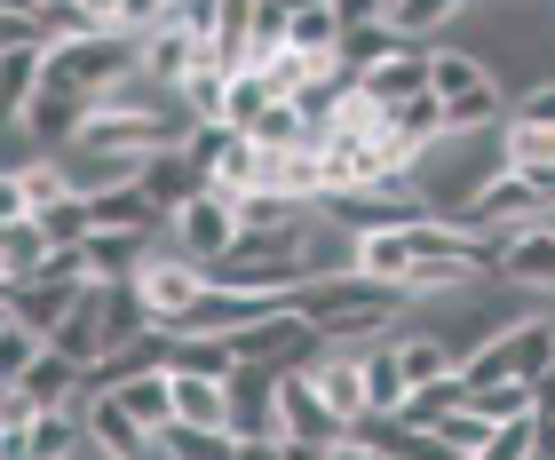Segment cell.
<instances>
[{
	"label": "cell",
	"mask_w": 555,
	"mask_h": 460,
	"mask_svg": "<svg viewBox=\"0 0 555 460\" xmlns=\"http://www.w3.org/2000/svg\"><path fill=\"white\" fill-rule=\"evenodd\" d=\"M278 104V95H270V80H262V72L255 64H246V72H231V104H222V127H238V136H255V119Z\"/></svg>",
	"instance_id": "33"
},
{
	"label": "cell",
	"mask_w": 555,
	"mask_h": 460,
	"mask_svg": "<svg viewBox=\"0 0 555 460\" xmlns=\"http://www.w3.org/2000/svg\"><path fill=\"white\" fill-rule=\"evenodd\" d=\"M40 349H48V334L9 310V325H0V381H24V373L40 366Z\"/></svg>",
	"instance_id": "36"
},
{
	"label": "cell",
	"mask_w": 555,
	"mask_h": 460,
	"mask_svg": "<svg viewBox=\"0 0 555 460\" xmlns=\"http://www.w3.org/2000/svg\"><path fill=\"white\" fill-rule=\"evenodd\" d=\"M238 460H286V437H238Z\"/></svg>",
	"instance_id": "46"
},
{
	"label": "cell",
	"mask_w": 555,
	"mask_h": 460,
	"mask_svg": "<svg viewBox=\"0 0 555 460\" xmlns=\"http://www.w3.org/2000/svg\"><path fill=\"white\" fill-rule=\"evenodd\" d=\"M301 310H310V325L325 342H382L397 334V318L413 310L405 286H389V278H365V270H334V278H318V286H301Z\"/></svg>",
	"instance_id": "1"
},
{
	"label": "cell",
	"mask_w": 555,
	"mask_h": 460,
	"mask_svg": "<svg viewBox=\"0 0 555 460\" xmlns=\"http://www.w3.org/2000/svg\"><path fill=\"white\" fill-rule=\"evenodd\" d=\"M325 191H365V183H382L389 175V151L382 136H325Z\"/></svg>",
	"instance_id": "13"
},
{
	"label": "cell",
	"mask_w": 555,
	"mask_h": 460,
	"mask_svg": "<svg viewBox=\"0 0 555 460\" xmlns=\"http://www.w3.org/2000/svg\"><path fill=\"white\" fill-rule=\"evenodd\" d=\"M33 9H40V16H64V9H80V0H33Z\"/></svg>",
	"instance_id": "50"
},
{
	"label": "cell",
	"mask_w": 555,
	"mask_h": 460,
	"mask_svg": "<svg viewBox=\"0 0 555 460\" xmlns=\"http://www.w3.org/2000/svg\"><path fill=\"white\" fill-rule=\"evenodd\" d=\"M540 460H555V421L540 413Z\"/></svg>",
	"instance_id": "49"
},
{
	"label": "cell",
	"mask_w": 555,
	"mask_h": 460,
	"mask_svg": "<svg viewBox=\"0 0 555 460\" xmlns=\"http://www.w3.org/2000/svg\"><path fill=\"white\" fill-rule=\"evenodd\" d=\"M334 16L341 24H373V16H389V0H334Z\"/></svg>",
	"instance_id": "45"
},
{
	"label": "cell",
	"mask_w": 555,
	"mask_h": 460,
	"mask_svg": "<svg viewBox=\"0 0 555 460\" xmlns=\"http://www.w3.org/2000/svg\"><path fill=\"white\" fill-rule=\"evenodd\" d=\"M318 64H325V56H301V48H278V56H262L255 72L270 80V95H301V88L318 80Z\"/></svg>",
	"instance_id": "38"
},
{
	"label": "cell",
	"mask_w": 555,
	"mask_h": 460,
	"mask_svg": "<svg viewBox=\"0 0 555 460\" xmlns=\"http://www.w3.org/2000/svg\"><path fill=\"white\" fill-rule=\"evenodd\" d=\"M397 48H405V33H397L389 16H373V24H341V64H349V72L382 64V56H397Z\"/></svg>",
	"instance_id": "29"
},
{
	"label": "cell",
	"mask_w": 555,
	"mask_h": 460,
	"mask_svg": "<svg viewBox=\"0 0 555 460\" xmlns=\"http://www.w3.org/2000/svg\"><path fill=\"white\" fill-rule=\"evenodd\" d=\"M167 246H175V254H191L198 270H207V263H222V254L238 246V199L198 191L183 215H167Z\"/></svg>",
	"instance_id": "6"
},
{
	"label": "cell",
	"mask_w": 555,
	"mask_h": 460,
	"mask_svg": "<svg viewBox=\"0 0 555 460\" xmlns=\"http://www.w3.org/2000/svg\"><path fill=\"white\" fill-rule=\"evenodd\" d=\"M0 389H9V381H0Z\"/></svg>",
	"instance_id": "55"
},
{
	"label": "cell",
	"mask_w": 555,
	"mask_h": 460,
	"mask_svg": "<svg viewBox=\"0 0 555 460\" xmlns=\"http://www.w3.org/2000/svg\"><path fill=\"white\" fill-rule=\"evenodd\" d=\"M428 95L444 104L452 136H476V127L500 119V80L485 56H468V48H428Z\"/></svg>",
	"instance_id": "3"
},
{
	"label": "cell",
	"mask_w": 555,
	"mask_h": 460,
	"mask_svg": "<svg viewBox=\"0 0 555 460\" xmlns=\"http://www.w3.org/2000/svg\"><path fill=\"white\" fill-rule=\"evenodd\" d=\"M143 72V40L128 33H64L48 40V88H80V95H104L119 80Z\"/></svg>",
	"instance_id": "2"
},
{
	"label": "cell",
	"mask_w": 555,
	"mask_h": 460,
	"mask_svg": "<svg viewBox=\"0 0 555 460\" xmlns=\"http://www.w3.org/2000/svg\"><path fill=\"white\" fill-rule=\"evenodd\" d=\"M516 119H540V127H555V80H540V88H524V104H516Z\"/></svg>",
	"instance_id": "44"
},
{
	"label": "cell",
	"mask_w": 555,
	"mask_h": 460,
	"mask_svg": "<svg viewBox=\"0 0 555 460\" xmlns=\"http://www.w3.org/2000/svg\"><path fill=\"white\" fill-rule=\"evenodd\" d=\"M159 254V230H88V263L95 278H135Z\"/></svg>",
	"instance_id": "20"
},
{
	"label": "cell",
	"mask_w": 555,
	"mask_h": 460,
	"mask_svg": "<svg viewBox=\"0 0 555 460\" xmlns=\"http://www.w3.org/2000/svg\"><path fill=\"white\" fill-rule=\"evenodd\" d=\"M500 286H524V294H555V215L508 230V263H500Z\"/></svg>",
	"instance_id": "11"
},
{
	"label": "cell",
	"mask_w": 555,
	"mask_h": 460,
	"mask_svg": "<svg viewBox=\"0 0 555 460\" xmlns=\"http://www.w3.org/2000/svg\"><path fill=\"white\" fill-rule=\"evenodd\" d=\"M72 302H80V286H64V278H16L9 286V310L24 325H40V334H56V325L72 318Z\"/></svg>",
	"instance_id": "21"
},
{
	"label": "cell",
	"mask_w": 555,
	"mask_h": 460,
	"mask_svg": "<svg viewBox=\"0 0 555 460\" xmlns=\"http://www.w3.org/2000/svg\"><path fill=\"white\" fill-rule=\"evenodd\" d=\"M175 373H238V342H222V334H175Z\"/></svg>",
	"instance_id": "34"
},
{
	"label": "cell",
	"mask_w": 555,
	"mask_h": 460,
	"mask_svg": "<svg viewBox=\"0 0 555 460\" xmlns=\"http://www.w3.org/2000/svg\"><path fill=\"white\" fill-rule=\"evenodd\" d=\"M468 413H485L492 429L524 421V413H540V389H532V381H485V389H468Z\"/></svg>",
	"instance_id": "31"
},
{
	"label": "cell",
	"mask_w": 555,
	"mask_h": 460,
	"mask_svg": "<svg viewBox=\"0 0 555 460\" xmlns=\"http://www.w3.org/2000/svg\"><path fill=\"white\" fill-rule=\"evenodd\" d=\"M198 48H207V40H198L191 33V24H159V33H143V80H159V88H175V80H183V72L198 64Z\"/></svg>",
	"instance_id": "19"
},
{
	"label": "cell",
	"mask_w": 555,
	"mask_h": 460,
	"mask_svg": "<svg viewBox=\"0 0 555 460\" xmlns=\"http://www.w3.org/2000/svg\"><path fill=\"white\" fill-rule=\"evenodd\" d=\"M437 143H452V119H444L437 95H405V104L382 112V151H389V167H421Z\"/></svg>",
	"instance_id": "8"
},
{
	"label": "cell",
	"mask_w": 555,
	"mask_h": 460,
	"mask_svg": "<svg viewBox=\"0 0 555 460\" xmlns=\"http://www.w3.org/2000/svg\"><path fill=\"white\" fill-rule=\"evenodd\" d=\"M286 460H334V445H310V437H286Z\"/></svg>",
	"instance_id": "47"
},
{
	"label": "cell",
	"mask_w": 555,
	"mask_h": 460,
	"mask_svg": "<svg viewBox=\"0 0 555 460\" xmlns=\"http://www.w3.org/2000/svg\"><path fill=\"white\" fill-rule=\"evenodd\" d=\"M167 16H175V24H191V33L207 40V33H215V16H222V0H167Z\"/></svg>",
	"instance_id": "43"
},
{
	"label": "cell",
	"mask_w": 555,
	"mask_h": 460,
	"mask_svg": "<svg viewBox=\"0 0 555 460\" xmlns=\"http://www.w3.org/2000/svg\"><path fill=\"white\" fill-rule=\"evenodd\" d=\"M0 294H9V270H0Z\"/></svg>",
	"instance_id": "53"
},
{
	"label": "cell",
	"mask_w": 555,
	"mask_h": 460,
	"mask_svg": "<svg viewBox=\"0 0 555 460\" xmlns=\"http://www.w3.org/2000/svg\"><path fill=\"white\" fill-rule=\"evenodd\" d=\"M88 119H95V95H80V88H40V95H33V112H24V127H33L48 151H72Z\"/></svg>",
	"instance_id": "12"
},
{
	"label": "cell",
	"mask_w": 555,
	"mask_h": 460,
	"mask_svg": "<svg viewBox=\"0 0 555 460\" xmlns=\"http://www.w3.org/2000/svg\"><path fill=\"white\" fill-rule=\"evenodd\" d=\"M40 88H48V40L9 48V56H0V119H24Z\"/></svg>",
	"instance_id": "16"
},
{
	"label": "cell",
	"mask_w": 555,
	"mask_h": 460,
	"mask_svg": "<svg viewBox=\"0 0 555 460\" xmlns=\"http://www.w3.org/2000/svg\"><path fill=\"white\" fill-rule=\"evenodd\" d=\"M500 167L540 175V183L555 191V127H540V119H516V112H508V127H500Z\"/></svg>",
	"instance_id": "17"
},
{
	"label": "cell",
	"mask_w": 555,
	"mask_h": 460,
	"mask_svg": "<svg viewBox=\"0 0 555 460\" xmlns=\"http://www.w3.org/2000/svg\"><path fill=\"white\" fill-rule=\"evenodd\" d=\"M112 397L128 405V413H135L143 429H167V421H175V366H159V373H135V381H119Z\"/></svg>",
	"instance_id": "26"
},
{
	"label": "cell",
	"mask_w": 555,
	"mask_h": 460,
	"mask_svg": "<svg viewBox=\"0 0 555 460\" xmlns=\"http://www.w3.org/2000/svg\"><path fill=\"white\" fill-rule=\"evenodd\" d=\"M397 373H405L413 389H428V381L461 373V357H452V342L437 334V325H413V334H397Z\"/></svg>",
	"instance_id": "23"
},
{
	"label": "cell",
	"mask_w": 555,
	"mask_h": 460,
	"mask_svg": "<svg viewBox=\"0 0 555 460\" xmlns=\"http://www.w3.org/2000/svg\"><path fill=\"white\" fill-rule=\"evenodd\" d=\"M358 88L373 95V104H405V95H428V40H405L397 56H382V64H365L358 72Z\"/></svg>",
	"instance_id": "14"
},
{
	"label": "cell",
	"mask_w": 555,
	"mask_h": 460,
	"mask_svg": "<svg viewBox=\"0 0 555 460\" xmlns=\"http://www.w3.org/2000/svg\"><path fill=\"white\" fill-rule=\"evenodd\" d=\"M532 452H540V413H524V421H500L476 460H532Z\"/></svg>",
	"instance_id": "40"
},
{
	"label": "cell",
	"mask_w": 555,
	"mask_h": 460,
	"mask_svg": "<svg viewBox=\"0 0 555 460\" xmlns=\"http://www.w3.org/2000/svg\"><path fill=\"white\" fill-rule=\"evenodd\" d=\"M16 183H24V207H33V215H48L56 199L80 191V183H72V167H64V151H48V159H40V167H24Z\"/></svg>",
	"instance_id": "35"
},
{
	"label": "cell",
	"mask_w": 555,
	"mask_h": 460,
	"mask_svg": "<svg viewBox=\"0 0 555 460\" xmlns=\"http://www.w3.org/2000/svg\"><path fill=\"white\" fill-rule=\"evenodd\" d=\"M48 159V143L33 136L24 119H0V175H24V167H40Z\"/></svg>",
	"instance_id": "41"
},
{
	"label": "cell",
	"mask_w": 555,
	"mask_h": 460,
	"mask_svg": "<svg viewBox=\"0 0 555 460\" xmlns=\"http://www.w3.org/2000/svg\"><path fill=\"white\" fill-rule=\"evenodd\" d=\"M301 215H318V207L294 199V191H246L238 199V230H294Z\"/></svg>",
	"instance_id": "30"
},
{
	"label": "cell",
	"mask_w": 555,
	"mask_h": 460,
	"mask_svg": "<svg viewBox=\"0 0 555 460\" xmlns=\"http://www.w3.org/2000/svg\"><path fill=\"white\" fill-rule=\"evenodd\" d=\"M88 460H112V452H88Z\"/></svg>",
	"instance_id": "54"
},
{
	"label": "cell",
	"mask_w": 555,
	"mask_h": 460,
	"mask_svg": "<svg viewBox=\"0 0 555 460\" xmlns=\"http://www.w3.org/2000/svg\"><path fill=\"white\" fill-rule=\"evenodd\" d=\"M0 9H33V0H0Z\"/></svg>",
	"instance_id": "51"
},
{
	"label": "cell",
	"mask_w": 555,
	"mask_h": 460,
	"mask_svg": "<svg viewBox=\"0 0 555 460\" xmlns=\"http://www.w3.org/2000/svg\"><path fill=\"white\" fill-rule=\"evenodd\" d=\"M405 397H413V381L397 373V334L365 342V413H405Z\"/></svg>",
	"instance_id": "24"
},
{
	"label": "cell",
	"mask_w": 555,
	"mask_h": 460,
	"mask_svg": "<svg viewBox=\"0 0 555 460\" xmlns=\"http://www.w3.org/2000/svg\"><path fill=\"white\" fill-rule=\"evenodd\" d=\"M175 421L231 429V373H175Z\"/></svg>",
	"instance_id": "18"
},
{
	"label": "cell",
	"mask_w": 555,
	"mask_h": 460,
	"mask_svg": "<svg viewBox=\"0 0 555 460\" xmlns=\"http://www.w3.org/2000/svg\"><path fill=\"white\" fill-rule=\"evenodd\" d=\"M358 270L405 286V270H413V230H358Z\"/></svg>",
	"instance_id": "27"
},
{
	"label": "cell",
	"mask_w": 555,
	"mask_h": 460,
	"mask_svg": "<svg viewBox=\"0 0 555 460\" xmlns=\"http://www.w3.org/2000/svg\"><path fill=\"white\" fill-rule=\"evenodd\" d=\"M88 230H167V215L143 199V183H119V191H88Z\"/></svg>",
	"instance_id": "22"
},
{
	"label": "cell",
	"mask_w": 555,
	"mask_h": 460,
	"mask_svg": "<svg viewBox=\"0 0 555 460\" xmlns=\"http://www.w3.org/2000/svg\"><path fill=\"white\" fill-rule=\"evenodd\" d=\"M540 215H555V191L540 183V175L500 167V175H492V183L476 191L452 222H468V230H524V222H540Z\"/></svg>",
	"instance_id": "5"
},
{
	"label": "cell",
	"mask_w": 555,
	"mask_h": 460,
	"mask_svg": "<svg viewBox=\"0 0 555 460\" xmlns=\"http://www.w3.org/2000/svg\"><path fill=\"white\" fill-rule=\"evenodd\" d=\"M159 437L175 445V460H238V437H231V429H191V421H167Z\"/></svg>",
	"instance_id": "37"
},
{
	"label": "cell",
	"mask_w": 555,
	"mask_h": 460,
	"mask_svg": "<svg viewBox=\"0 0 555 460\" xmlns=\"http://www.w3.org/2000/svg\"><path fill=\"white\" fill-rule=\"evenodd\" d=\"M24 40H48V16L40 9H0V56L24 48Z\"/></svg>",
	"instance_id": "42"
},
{
	"label": "cell",
	"mask_w": 555,
	"mask_h": 460,
	"mask_svg": "<svg viewBox=\"0 0 555 460\" xmlns=\"http://www.w3.org/2000/svg\"><path fill=\"white\" fill-rule=\"evenodd\" d=\"M540 413L555 421V366H547V381H540Z\"/></svg>",
	"instance_id": "48"
},
{
	"label": "cell",
	"mask_w": 555,
	"mask_h": 460,
	"mask_svg": "<svg viewBox=\"0 0 555 460\" xmlns=\"http://www.w3.org/2000/svg\"><path fill=\"white\" fill-rule=\"evenodd\" d=\"M33 222H40V239H48V246H80V239H88V191L56 199V207L33 215Z\"/></svg>",
	"instance_id": "39"
},
{
	"label": "cell",
	"mask_w": 555,
	"mask_h": 460,
	"mask_svg": "<svg viewBox=\"0 0 555 460\" xmlns=\"http://www.w3.org/2000/svg\"><path fill=\"white\" fill-rule=\"evenodd\" d=\"M175 95H183L191 119H222V104H231V64H215L207 48H198V64L175 80Z\"/></svg>",
	"instance_id": "25"
},
{
	"label": "cell",
	"mask_w": 555,
	"mask_h": 460,
	"mask_svg": "<svg viewBox=\"0 0 555 460\" xmlns=\"http://www.w3.org/2000/svg\"><path fill=\"white\" fill-rule=\"evenodd\" d=\"M547 366H555V318H516V325H500L476 357H461L468 389H485V381H532L540 389Z\"/></svg>",
	"instance_id": "4"
},
{
	"label": "cell",
	"mask_w": 555,
	"mask_h": 460,
	"mask_svg": "<svg viewBox=\"0 0 555 460\" xmlns=\"http://www.w3.org/2000/svg\"><path fill=\"white\" fill-rule=\"evenodd\" d=\"M286 48H301V56H341V16H334V0H318V9H294Z\"/></svg>",
	"instance_id": "32"
},
{
	"label": "cell",
	"mask_w": 555,
	"mask_h": 460,
	"mask_svg": "<svg viewBox=\"0 0 555 460\" xmlns=\"http://www.w3.org/2000/svg\"><path fill=\"white\" fill-rule=\"evenodd\" d=\"M135 294H143V310H151V325H175L191 310L198 294H207V270L191 263V254H175V246H159L151 263L135 270Z\"/></svg>",
	"instance_id": "7"
},
{
	"label": "cell",
	"mask_w": 555,
	"mask_h": 460,
	"mask_svg": "<svg viewBox=\"0 0 555 460\" xmlns=\"http://www.w3.org/2000/svg\"><path fill=\"white\" fill-rule=\"evenodd\" d=\"M278 437H310V445H349V421L325 405V389L310 373H278Z\"/></svg>",
	"instance_id": "9"
},
{
	"label": "cell",
	"mask_w": 555,
	"mask_h": 460,
	"mask_svg": "<svg viewBox=\"0 0 555 460\" xmlns=\"http://www.w3.org/2000/svg\"><path fill=\"white\" fill-rule=\"evenodd\" d=\"M0 325H9V302H0Z\"/></svg>",
	"instance_id": "52"
},
{
	"label": "cell",
	"mask_w": 555,
	"mask_h": 460,
	"mask_svg": "<svg viewBox=\"0 0 555 460\" xmlns=\"http://www.w3.org/2000/svg\"><path fill=\"white\" fill-rule=\"evenodd\" d=\"M468 9H476V0H389V24H397L405 40H437V33H452Z\"/></svg>",
	"instance_id": "28"
},
{
	"label": "cell",
	"mask_w": 555,
	"mask_h": 460,
	"mask_svg": "<svg viewBox=\"0 0 555 460\" xmlns=\"http://www.w3.org/2000/svg\"><path fill=\"white\" fill-rule=\"evenodd\" d=\"M135 183H143V199H151V207H159V215H183V207H191V199H198V191H215V183H207V167H198V159H191V151H183V143H167V151H151V159H143V175H135Z\"/></svg>",
	"instance_id": "10"
},
{
	"label": "cell",
	"mask_w": 555,
	"mask_h": 460,
	"mask_svg": "<svg viewBox=\"0 0 555 460\" xmlns=\"http://www.w3.org/2000/svg\"><path fill=\"white\" fill-rule=\"evenodd\" d=\"M231 437H278V373L270 366L231 373Z\"/></svg>",
	"instance_id": "15"
}]
</instances>
